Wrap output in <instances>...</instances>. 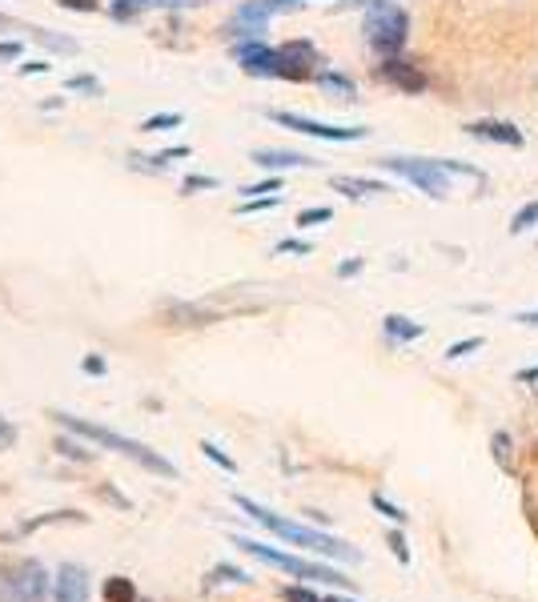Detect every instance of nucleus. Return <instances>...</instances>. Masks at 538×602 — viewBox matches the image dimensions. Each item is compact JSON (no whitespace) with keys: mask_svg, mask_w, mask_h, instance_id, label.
Returning a JSON list of instances; mask_svg holds the SVG:
<instances>
[{"mask_svg":"<svg viewBox=\"0 0 538 602\" xmlns=\"http://www.w3.org/2000/svg\"><path fill=\"white\" fill-rule=\"evenodd\" d=\"M234 502H237V510H242V514H249V519L258 522L261 531L278 534L281 543L302 546V550H310V555L338 558V562H362V550H354L350 543H341V538H334V534L314 531V526H305V522L281 519V514H273V510L258 506V502L246 499V494H234Z\"/></svg>","mask_w":538,"mask_h":602,"instance_id":"obj_1","label":"nucleus"},{"mask_svg":"<svg viewBox=\"0 0 538 602\" xmlns=\"http://www.w3.org/2000/svg\"><path fill=\"white\" fill-rule=\"evenodd\" d=\"M48 417H53V422H57L60 430L77 434V438L93 442V446H101V450L121 454V458H130L133 466L149 470V475H157V478H173L177 475V466L169 462L165 454L153 450V446H145V442H133V438H125V434H117V430L97 426V422H85V417H72V414H65V410H53Z\"/></svg>","mask_w":538,"mask_h":602,"instance_id":"obj_2","label":"nucleus"},{"mask_svg":"<svg viewBox=\"0 0 538 602\" xmlns=\"http://www.w3.org/2000/svg\"><path fill=\"white\" fill-rule=\"evenodd\" d=\"M53 599V575L41 558H0V602H45Z\"/></svg>","mask_w":538,"mask_h":602,"instance_id":"obj_3","label":"nucleus"},{"mask_svg":"<svg viewBox=\"0 0 538 602\" xmlns=\"http://www.w3.org/2000/svg\"><path fill=\"white\" fill-rule=\"evenodd\" d=\"M237 550H246L249 558H258L266 567H278L293 579H305V582H334V587H346L350 591L354 582L341 575V570L326 567V562H314V558H302V555H285V550H273V546L258 543V538H234Z\"/></svg>","mask_w":538,"mask_h":602,"instance_id":"obj_4","label":"nucleus"},{"mask_svg":"<svg viewBox=\"0 0 538 602\" xmlns=\"http://www.w3.org/2000/svg\"><path fill=\"white\" fill-rule=\"evenodd\" d=\"M366 45L374 48L378 57H402V48H406V36H410V16L406 9H399L394 0H382L374 9H366Z\"/></svg>","mask_w":538,"mask_h":602,"instance_id":"obj_5","label":"nucleus"},{"mask_svg":"<svg viewBox=\"0 0 538 602\" xmlns=\"http://www.w3.org/2000/svg\"><path fill=\"white\" fill-rule=\"evenodd\" d=\"M382 169L386 174H399L402 181L418 186L426 198H446L450 193V169L446 161H426V157H382Z\"/></svg>","mask_w":538,"mask_h":602,"instance_id":"obj_6","label":"nucleus"},{"mask_svg":"<svg viewBox=\"0 0 538 602\" xmlns=\"http://www.w3.org/2000/svg\"><path fill=\"white\" fill-rule=\"evenodd\" d=\"M269 121L293 129V133H302V137H317V141H362L366 137L362 125H326V121H314V116H302V113H285V109H273Z\"/></svg>","mask_w":538,"mask_h":602,"instance_id":"obj_7","label":"nucleus"},{"mask_svg":"<svg viewBox=\"0 0 538 602\" xmlns=\"http://www.w3.org/2000/svg\"><path fill=\"white\" fill-rule=\"evenodd\" d=\"M317 65H322V57H317V48L310 41H285V45H278L281 81H310V77H317Z\"/></svg>","mask_w":538,"mask_h":602,"instance_id":"obj_8","label":"nucleus"},{"mask_svg":"<svg viewBox=\"0 0 538 602\" xmlns=\"http://www.w3.org/2000/svg\"><path fill=\"white\" fill-rule=\"evenodd\" d=\"M378 77L386 85H394L399 93H410V97H418V93H426L430 89V77L414 65V60H406V57H386L382 65H378Z\"/></svg>","mask_w":538,"mask_h":602,"instance_id":"obj_9","label":"nucleus"},{"mask_svg":"<svg viewBox=\"0 0 538 602\" xmlns=\"http://www.w3.org/2000/svg\"><path fill=\"white\" fill-rule=\"evenodd\" d=\"M237 65L249 77H278V48L261 45V41H242L237 45Z\"/></svg>","mask_w":538,"mask_h":602,"instance_id":"obj_10","label":"nucleus"},{"mask_svg":"<svg viewBox=\"0 0 538 602\" xmlns=\"http://www.w3.org/2000/svg\"><path fill=\"white\" fill-rule=\"evenodd\" d=\"M53 602H89V570L65 562L53 579Z\"/></svg>","mask_w":538,"mask_h":602,"instance_id":"obj_11","label":"nucleus"},{"mask_svg":"<svg viewBox=\"0 0 538 602\" xmlns=\"http://www.w3.org/2000/svg\"><path fill=\"white\" fill-rule=\"evenodd\" d=\"M249 161L258 165V169H269V174H281V169H314V157H305V153H293V149H254L249 153Z\"/></svg>","mask_w":538,"mask_h":602,"instance_id":"obj_12","label":"nucleus"},{"mask_svg":"<svg viewBox=\"0 0 538 602\" xmlns=\"http://www.w3.org/2000/svg\"><path fill=\"white\" fill-rule=\"evenodd\" d=\"M467 133L470 137L494 141V145H506V149H523V133L511 121H470Z\"/></svg>","mask_w":538,"mask_h":602,"instance_id":"obj_13","label":"nucleus"},{"mask_svg":"<svg viewBox=\"0 0 538 602\" xmlns=\"http://www.w3.org/2000/svg\"><path fill=\"white\" fill-rule=\"evenodd\" d=\"M193 4H201V0H113L109 16L113 21H133V16H141V12L149 9H193Z\"/></svg>","mask_w":538,"mask_h":602,"instance_id":"obj_14","label":"nucleus"},{"mask_svg":"<svg viewBox=\"0 0 538 602\" xmlns=\"http://www.w3.org/2000/svg\"><path fill=\"white\" fill-rule=\"evenodd\" d=\"M217 322V313L201 310V305H169V310L161 313V325H213Z\"/></svg>","mask_w":538,"mask_h":602,"instance_id":"obj_15","label":"nucleus"},{"mask_svg":"<svg viewBox=\"0 0 538 602\" xmlns=\"http://www.w3.org/2000/svg\"><path fill=\"white\" fill-rule=\"evenodd\" d=\"M334 189L346 193V198H378V193H390L382 181H366V177H334Z\"/></svg>","mask_w":538,"mask_h":602,"instance_id":"obj_16","label":"nucleus"},{"mask_svg":"<svg viewBox=\"0 0 538 602\" xmlns=\"http://www.w3.org/2000/svg\"><path fill=\"white\" fill-rule=\"evenodd\" d=\"M382 330H386L390 342H418L422 337V322H410V317H399V313H390Z\"/></svg>","mask_w":538,"mask_h":602,"instance_id":"obj_17","label":"nucleus"},{"mask_svg":"<svg viewBox=\"0 0 538 602\" xmlns=\"http://www.w3.org/2000/svg\"><path fill=\"white\" fill-rule=\"evenodd\" d=\"M57 454L60 458H72V462H81V466H89L97 458V454L85 446V438H77V434H69V430L57 438Z\"/></svg>","mask_w":538,"mask_h":602,"instance_id":"obj_18","label":"nucleus"},{"mask_svg":"<svg viewBox=\"0 0 538 602\" xmlns=\"http://www.w3.org/2000/svg\"><path fill=\"white\" fill-rule=\"evenodd\" d=\"M101 599L105 602H137V587H133V579H125V575H113V579H105Z\"/></svg>","mask_w":538,"mask_h":602,"instance_id":"obj_19","label":"nucleus"},{"mask_svg":"<svg viewBox=\"0 0 538 602\" xmlns=\"http://www.w3.org/2000/svg\"><path fill=\"white\" fill-rule=\"evenodd\" d=\"M57 522H89L85 514H77V510H53V514H41V519H29L21 526L24 534H33V531H41V526H57Z\"/></svg>","mask_w":538,"mask_h":602,"instance_id":"obj_20","label":"nucleus"},{"mask_svg":"<svg viewBox=\"0 0 538 602\" xmlns=\"http://www.w3.org/2000/svg\"><path fill=\"white\" fill-rule=\"evenodd\" d=\"M317 85H322V89H329V93H338L341 101H354V97H358L354 81H350V77H341V73H317Z\"/></svg>","mask_w":538,"mask_h":602,"instance_id":"obj_21","label":"nucleus"},{"mask_svg":"<svg viewBox=\"0 0 538 602\" xmlns=\"http://www.w3.org/2000/svg\"><path fill=\"white\" fill-rule=\"evenodd\" d=\"M205 582H237V587H242V582H249V575L242 567H229V562H217V567L210 570V575H205Z\"/></svg>","mask_w":538,"mask_h":602,"instance_id":"obj_22","label":"nucleus"},{"mask_svg":"<svg viewBox=\"0 0 538 602\" xmlns=\"http://www.w3.org/2000/svg\"><path fill=\"white\" fill-rule=\"evenodd\" d=\"M177 125H181V113H157L141 121V133H165V129H177Z\"/></svg>","mask_w":538,"mask_h":602,"instance_id":"obj_23","label":"nucleus"},{"mask_svg":"<svg viewBox=\"0 0 538 602\" xmlns=\"http://www.w3.org/2000/svg\"><path fill=\"white\" fill-rule=\"evenodd\" d=\"M538 225V201H530V205H523L515 213V221H511V233H527Z\"/></svg>","mask_w":538,"mask_h":602,"instance_id":"obj_24","label":"nucleus"},{"mask_svg":"<svg viewBox=\"0 0 538 602\" xmlns=\"http://www.w3.org/2000/svg\"><path fill=\"white\" fill-rule=\"evenodd\" d=\"M370 506H374L378 514H386L390 522H399V526H402V522H406V510L394 506V502H390L386 494H374V499H370Z\"/></svg>","mask_w":538,"mask_h":602,"instance_id":"obj_25","label":"nucleus"},{"mask_svg":"<svg viewBox=\"0 0 538 602\" xmlns=\"http://www.w3.org/2000/svg\"><path fill=\"white\" fill-rule=\"evenodd\" d=\"M201 450H205V458H210V462H217L222 470H229V475L237 470V462L222 450V446H213V442H201Z\"/></svg>","mask_w":538,"mask_h":602,"instance_id":"obj_26","label":"nucleus"},{"mask_svg":"<svg viewBox=\"0 0 538 602\" xmlns=\"http://www.w3.org/2000/svg\"><path fill=\"white\" fill-rule=\"evenodd\" d=\"M281 599L285 602H322V594L314 587H281Z\"/></svg>","mask_w":538,"mask_h":602,"instance_id":"obj_27","label":"nucleus"},{"mask_svg":"<svg viewBox=\"0 0 538 602\" xmlns=\"http://www.w3.org/2000/svg\"><path fill=\"white\" fill-rule=\"evenodd\" d=\"M246 198H273V193H281V177H269V181H261V186H249L242 189Z\"/></svg>","mask_w":538,"mask_h":602,"instance_id":"obj_28","label":"nucleus"},{"mask_svg":"<svg viewBox=\"0 0 538 602\" xmlns=\"http://www.w3.org/2000/svg\"><path fill=\"white\" fill-rule=\"evenodd\" d=\"M329 218H334V209H326V205L302 209V213H298V225H322V221H329Z\"/></svg>","mask_w":538,"mask_h":602,"instance_id":"obj_29","label":"nucleus"},{"mask_svg":"<svg viewBox=\"0 0 538 602\" xmlns=\"http://www.w3.org/2000/svg\"><path fill=\"white\" fill-rule=\"evenodd\" d=\"M491 446H494V458H498L506 470H515V462H511V438H506V434H494Z\"/></svg>","mask_w":538,"mask_h":602,"instance_id":"obj_30","label":"nucleus"},{"mask_svg":"<svg viewBox=\"0 0 538 602\" xmlns=\"http://www.w3.org/2000/svg\"><path fill=\"white\" fill-rule=\"evenodd\" d=\"M386 543H390V550H394V558H399V562H410L406 534H402V531H390V534H386Z\"/></svg>","mask_w":538,"mask_h":602,"instance_id":"obj_31","label":"nucleus"},{"mask_svg":"<svg viewBox=\"0 0 538 602\" xmlns=\"http://www.w3.org/2000/svg\"><path fill=\"white\" fill-rule=\"evenodd\" d=\"M486 342L482 337H470V342H455V346L446 349V358H467V354H474V349H482Z\"/></svg>","mask_w":538,"mask_h":602,"instance_id":"obj_32","label":"nucleus"},{"mask_svg":"<svg viewBox=\"0 0 538 602\" xmlns=\"http://www.w3.org/2000/svg\"><path fill=\"white\" fill-rule=\"evenodd\" d=\"M0 33H36V24H24V21H12L9 12H0Z\"/></svg>","mask_w":538,"mask_h":602,"instance_id":"obj_33","label":"nucleus"},{"mask_svg":"<svg viewBox=\"0 0 538 602\" xmlns=\"http://www.w3.org/2000/svg\"><path fill=\"white\" fill-rule=\"evenodd\" d=\"M12 446H16V426L0 414V450H12Z\"/></svg>","mask_w":538,"mask_h":602,"instance_id":"obj_34","label":"nucleus"},{"mask_svg":"<svg viewBox=\"0 0 538 602\" xmlns=\"http://www.w3.org/2000/svg\"><path fill=\"white\" fill-rule=\"evenodd\" d=\"M60 9H69V12H97V9H101V0H60Z\"/></svg>","mask_w":538,"mask_h":602,"instance_id":"obj_35","label":"nucleus"},{"mask_svg":"<svg viewBox=\"0 0 538 602\" xmlns=\"http://www.w3.org/2000/svg\"><path fill=\"white\" fill-rule=\"evenodd\" d=\"M21 53H24V45L16 36H12V41H0V60H16Z\"/></svg>","mask_w":538,"mask_h":602,"instance_id":"obj_36","label":"nucleus"},{"mask_svg":"<svg viewBox=\"0 0 538 602\" xmlns=\"http://www.w3.org/2000/svg\"><path fill=\"white\" fill-rule=\"evenodd\" d=\"M189 193V189H217V177H186V186H181Z\"/></svg>","mask_w":538,"mask_h":602,"instance_id":"obj_37","label":"nucleus"},{"mask_svg":"<svg viewBox=\"0 0 538 602\" xmlns=\"http://www.w3.org/2000/svg\"><path fill=\"white\" fill-rule=\"evenodd\" d=\"M273 205H281V198H254L242 205V213H258V209H273Z\"/></svg>","mask_w":538,"mask_h":602,"instance_id":"obj_38","label":"nucleus"},{"mask_svg":"<svg viewBox=\"0 0 538 602\" xmlns=\"http://www.w3.org/2000/svg\"><path fill=\"white\" fill-rule=\"evenodd\" d=\"M65 85H69V89H77V93H97V81H93V77H69Z\"/></svg>","mask_w":538,"mask_h":602,"instance_id":"obj_39","label":"nucleus"},{"mask_svg":"<svg viewBox=\"0 0 538 602\" xmlns=\"http://www.w3.org/2000/svg\"><path fill=\"white\" fill-rule=\"evenodd\" d=\"M278 254H310V242H298V237L278 242Z\"/></svg>","mask_w":538,"mask_h":602,"instance_id":"obj_40","label":"nucleus"},{"mask_svg":"<svg viewBox=\"0 0 538 602\" xmlns=\"http://www.w3.org/2000/svg\"><path fill=\"white\" fill-rule=\"evenodd\" d=\"M85 374H93V378H101V374H105V358H85Z\"/></svg>","mask_w":538,"mask_h":602,"instance_id":"obj_41","label":"nucleus"},{"mask_svg":"<svg viewBox=\"0 0 538 602\" xmlns=\"http://www.w3.org/2000/svg\"><path fill=\"white\" fill-rule=\"evenodd\" d=\"M354 274H362V261H358V257L346 261V266H338V278H354Z\"/></svg>","mask_w":538,"mask_h":602,"instance_id":"obj_42","label":"nucleus"},{"mask_svg":"<svg viewBox=\"0 0 538 602\" xmlns=\"http://www.w3.org/2000/svg\"><path fill=\"white\" fill-rule=\"evenodd\" d=\"M24 77H36V73H48V60H29V65H24Z\"/></svg>","mask_w":538,"mask_h":602,"instance_id":"obj_43","label":"nucleus"},{"mask_svg":"<svg viewBox=\"0 0 538 602\" xmlns=\"http://www.w3.org/2000/svg\"><path fill=\"white\" fill-rule=\"evenodd\" d=\"M382 0H341V9H374Z\"/></svg>","mask_w":538,"mask_h":602,"instance_id":"obj_44","label":"nucleus"},{"mask_svg":"<svg viewBox=\"0 0 538 602\" xmlns=\"http://www.w3.org/2000/svg\"><path fill=\"white\" fill-rule=\"evenodd\" d=\"M518 382H538V366H530V370H518Z\"/></svg>","mask_w":538,"mask_h":602,"instance_id":"obj_45","label":"nucleus"},{"mask_svg":"<svg viewBox=\"0 0 538 602\" xmlns=\"http://www.w3.org/2000/svg\"><path fill=\"white\" fill-rule=\"evenodd\" d=\"M515 322H518V325H538V310H530V313H518Z\"/></svg>","mask_w":538,"mask_h":602,"instance_id":"obj_46","label":"nucleus"},{"mask_svg":"<svg viewBox=\"0 0 538 602\" xmlns=\"http://www.w3.org/2000/svg\"><path fill=\"white\" fill-rule=\"evenodd\" d=\"M322 602H354V599H341V594H329V599H322Z\"/></svg>","mask_w":538,"mask_h":602,"instance_id":"obj_47","label":"nucleus"}]
</instances>
